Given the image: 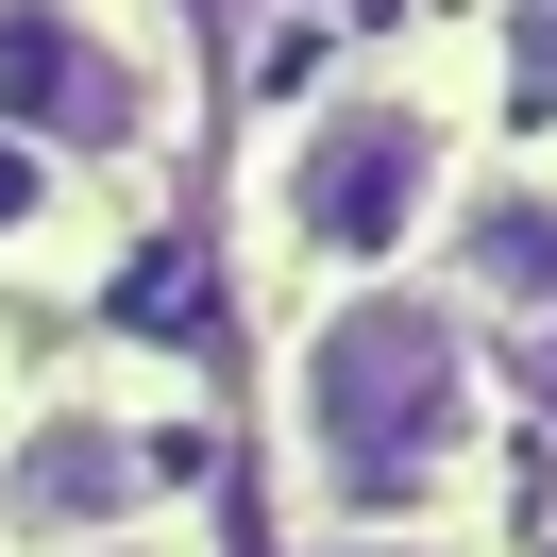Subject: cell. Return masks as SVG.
Returning <instances> with one entry per match:
<instances>
[{"label":"cell","instance_id":"cell-7","mask_svg":"<svg viewBox=\"0 0 557 557\" xmlns=\"http://www.w3.org/2000/svg\"><path fill=\"white\" fill-rule=\"evenodd\" d=\"M69 557H170V541H69Z\"/></svg>","mask_w":557,"mask_h":557},{"label":"cell","instance_id":"cell-1","mask_svg":"<svg viewBox=\"0 0 557 557\" xmlns=\"http://www.w3.org/2000/svg\"><path fill=\"white\" fill-rule=\"evenodd\" d=\"M287 440H305V473L338 490L355 523L422 507V490L456 473V440H473V338H456L440 305H406V287H338V305L287 338Z\"/></svg>","mask_w":557,"mask_h":557},{"label":"cell","instance_id":"cell-3","mask_svg":"<svg viewBox=\"0 0 557 557\" xmlns=\"http://www.w3.org/2000/svg\"><path fill=\"white\" fill-rule=\"evenodd\" d=\"M0 136L17 152H136L152 85L85 0H0Z\"/></svg>","mask_w":557,"mask_h":557},{"label":"cell","instance_id":"cell-4","mask_svg":"<svg viewBox=\"0 0 557 557\" xmlns=\"http://www.w3.org/2000/svg\"><path fill=\"white\" fill-rule=\"evenodd\" d=\"M0 507L35 523L51 557H69V541H119V507H136V440H119L102 406H51L35 440H17V473H0Z\"/></svg>","mask_w":557,"mask_h":557},{"label":"cell","instance_id":"cell-6","mask_svg":"<svg viewBox=\"0 0 557 557\" xmlns=\"http://www.w3.org/2000/svg\"><path fill=\"white\" fill-rule=\"evenodd\" d=\"M35 186H51V152H17V136H0V237H35Z\"/></svg>","mask_w":557,"mask_h":557},{"label":"cell","instance_id":"cell-5","mask_svg":"<svg viewBox=\"0 0 557 557\" xmlns=\"http://www.w3.org/2000/svg\"><path fill=\"white\" fill-rule=\"evenodd\" d=\"M473 287H507V305H523V287H557V220H541V203L473 220Z\"/></svg>","mask_w":557,"mask_h":557},{"label":"cell","instance_id":"cell-2","mask_svg":"<svg viewBox=\"0 0 557 557\" xmlns=\"http://www.w3.org/2000/svg\"><path fill=\"white\" fill-rule=\"evenodd\" d=\"M287 253H321L338 287H372L388 253L422 237V203H440V119L406 102V85H355V102H321L305 136H287Z\"/></svg>","mask_w":557,"mask_h":557},{"label":"cell","instance_id":"cell-8","mask_svg":"<svg viewBox=\"0 0 557 557\" xmlns=\"http://www.w3.org/2000/svg\"><path fill=\"white\" fill-rule=\"evenodd\" d=\"M338 557H422V541H338Z\"/></svg>","mask_w":557,"mask_h":557}]
</instances>
